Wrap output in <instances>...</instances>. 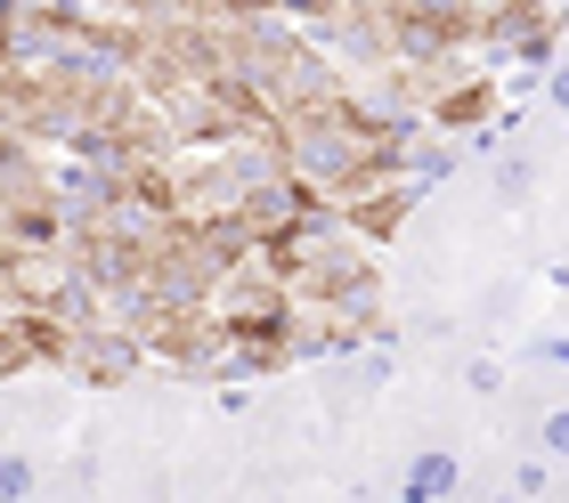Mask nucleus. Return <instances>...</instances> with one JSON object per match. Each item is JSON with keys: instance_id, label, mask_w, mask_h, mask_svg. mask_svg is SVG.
<instances>
[{"instance_id": "nucleus-1", "label": "nucleus", "mask_w": 569, "mask_h": 503, "mask_svg": "<svg viewBox=\"0 0 569 503\" xmlns=\"http://www.w3.org/2000/svg\"><path fill=\"white\" fill-rule=\"evenodd\" d=\"M497 431L569 463V333H529L505 358L497 382Z\"/></svg>"}]
</instances>
